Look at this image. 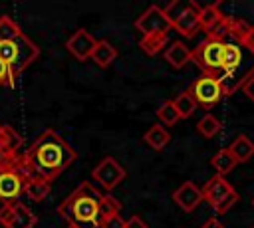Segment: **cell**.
<instances>
[{
	"label": "cell",
	"instance_id": "1",
	"mask_svg": "<svg viewBox=\"0 0 254 228\" xmlns=\"http://www.w3.org/2000/svg\"><path fill=\"white\" fill-rule=\"evenodd\" d=\"M103 192L83 180L58 206V214L73 228H99V200Z\"/></svg>",
	"mask_w": 254,
	"mask_h": 228
},
{
	"label": "cell",
	"instance_id": "2",
	"mask_svg": "<svg viewBox=\"0 0 254 228\" xmlns=\"http://www.w3.org/2000/svg\"><path fill=\"white\" fill-rule=\"evenodd\" d=\"M135 30L141 32L139 48L147 56H155L165 48L167 36L173 28H171V22L165 16L163 8L153 4L135 20Z\"/></svg>",
	"mask_w": 254,
	"mask_h": 228
},
{
	"label": "cell",
	"instance_id": "3",
	"mask_svg": "<svg viewBox=\"0 0 254 228\" xmlns=\"http://www.w3.org/2000/svg\"><path fill=\"white\" fill-rule=\"evenodd\" d=\"M40 56V48L22 32L14 38L0 40V59L10 67L12 77L16 79L36 57Z\"/></svg>",
	"mask_w": 254,
	"mask_h": 228
},
{
	"label": "cell",
	"instance_id": "4",
	"mask_svg": "<svg viewBox=\"0 0 254 228\" xmlns=\"http://www.w3.org/2000/svg\"><path fill=\"white\" fill-rule=\"evenodd\" d=\"M165 16L171 22V28L177 30L185 38H192L200 26H198V14L200 6L194 0H173L163 8Z\"/></svg>",
	"mask_w": 254,
	"mask_h": 228
},
{
	"label": "cell",
	"instance_id": "5",
	"mask_svg": "<svg viewBox=\"0 0 254 228\" xmlns=\"http://www.w3.org/2000/svg\"><path fill=\"white\" fill-rule=\"evenodd\" d=\"M200 190H202V200H206L216 214L228 212L240 198L238 192L234 190V186L230 182H226L224 176H218V174L208 178L204 182V186H200Z\"/></svg>",
	"mask_w": 254,
	"mask_h": 228
},
{
	"label": "cell",
	"instance_id": "6",
	"mask_svg": "<svg viewBox=\"0 0 254 228\" xmlns=\"http://www.w3.org/2000/svg\"><path fill=\"white\" fill-rule=\"evenodd\" d=\"M222 54H224V42L204 38L192 50V61L202 69V75L218 77L222 73Z\"/></svg>",
	"mask_w": 254,
	"mask_h": 228
},
{
	"label": "cell",
	"instance_id": "7",
	"mask_svg": "<svg viewBox=\"0 0 254 228\" xmlns=\"http://www.w3.org/2000/svg\"><path fill=\"white\" fill-rule=\"evenodd\" d=\"M187 91L190 93L194 103L202 105V107H212L224 97L220 81L216 77H212V75H200L198 79L192 81V85Z\"/></svg>",
	"mask_w": 254,
	"mask_h": 228
},
{
	"label": "cell",
	"instance_id": "8",
	"mask_svg": "<svg viewBox=\"0 0 254 228\" xmlns=\"http://www.w3.org/2000/svg\"><path fill=\"white\" fill-rule=\"evenodd\" d=\"M91 176L93 180L103 188V190H113L125 176V169L113 159V157H103L91 171Z\"/></svg>",
	"mask_w": 254,
	"mask_h": 228
},
{
	"label": "cell",
	"instance_id": "9",
	"mask_svg": "<svg viewBox=\"0 0 254 228\" xmlns=\"http://www.w3.org/2000/svg\"><path fill=\"white\" fill-rule=\"evenodd\" d=\"M38 222L36 214L20 200L0 206V224L4 228H34Z\"/></svg>",
	"mask_w": 254,
	"mask_h": 228
},
{
	"label": "cell",
	"instance_id": "10",
	"mask_svg": "<svg viewBox=\"0 0 254 228\" xmlns=\"http://www.w3.org/2000/svg\"><path fill=\"white\" fill-rule=\"evenodd\" d=\"M24 192V178L16 169H0V200L2 204L18 202Z\"/></svg>",
	"mask_w": 254,
	"mask_h": 228
},
{
	"label": "cell",
	"instance_id": "11",
	"mask_svg": "<svg viewBox=\"0 0 254 228\" xmlns=\"http://www.w3.org/2000/svg\"><path fill=\"white\" fill-rule=\"evenodd\" d=\"M95 44H97V40H95L87 30L79 28V30H75V32L67 38L65 48H67V52H69L75 59L87 61V59L91 57V52H93Z\"/></svg>",
	"mask_w": 254,
	"mask_h": 228
},
{
	"label": "cell",
	"instance_id": "12",
	"mask_svg": "<svg viewBox=\"0 0 254 228\" xmlns=\"http://www.w3.org/2000/svg\"><path fill=\"white\" fill-rule=\"evenodd\" d=\"M173 200L183 212H192L202 202V190L194 182L187 180L173 192Z\"/></svg>",
	"mask_w": 254,
	"mask_h": 228
},
{
	"label": "cell",
	"instance_id": "13",
	"mask_svg": "<svg viewBox=\"0 0 254 228\" xmlns=\"http://www.w3.org/2000/svg\"><path fill=\"white\" fill-rule=\"evenodd\" d=\"M165 61L175 67V69H183L187 63L192 61V50L189 46H185L183 42H173L167 50H165Z\"/></svg>",
	"mask_w": 254,
	"mask_h": 228
},
{
	"label": "cell",
	"instance_id": "14",
	"mask_svg": "<svg viewBox=\"0 0 254 228\" xmlns=\"http://www.w3.org/2000/svg\"><path fill=\"white\" fill-rule=\"evenodd\" d=\"M115 57H117V48L113 44H109L107 40H97V44H95L89 59H93V63L97 67H103L105 69V67H109L113 63Z\"/></svg>",
	"mask_w": 254,
	"mask_h": 228
},
{
	"label": "cell",
	"instance_id": "15",
	"mask_svg": "<svg viewBox=\"0 0 254 228\" xmlns=\"http://www.w3.org/2000/svg\"><path fill=\"white\" fill-rule=\"evenodd\" d=\"M226 149H228V153L234 157L236 165H238V163H246V161H250V159L254 157V143H252L246 135H238V137L230 143V147H226Z\"/></svg>",
	"mask_w": 254,
	"mask_h": 228
},
{
	"label": "cell",
	"instance_id": "16",
	"mask_svg": "<svg viewBox=\"0 0 254 228\" xmlns=\"http://www.w3.org/2000/svg\"><path fill=\"white\" fill-rule=\"evenodd\" d=\"M143 141L153 151H163L171 143V133L167 131V127H163L161 123H157V125H151V129L143 135Z\"/></svg>",
	"mask_w": 254,
	"mask_h": 228
},
{
	"label": "cell",
	"instance_id": "17",
	"mask_svg": "<svg viewBox=\"0 0 254 228\" xmlns=\"http://www.w3.org/2000/svg\"><path fill=\"white\" fill-rule=\"evenodd\" d=\"M20 145H22V137L10 125H0V157L18 153Z\"/></svg>",
	"mask_w": 254,
	"mask_h": 228
},
{
	"label": "cell",
	"instance_id": "18",
	"mask_svg": "<svg viewBox=\"0 0 254 228\" xmlns=\"http://www.w3.org/2000/svg\"><path fill=\"white\" fill-rule=\"evenodd\" d=\"M222 18H224V14L220 12V4H206V6H200L198 26L202 32H210Z\"/></svg>",
	"mask_w": 254,
	"mask_h": 228
},
{
	"label": "cell",
	"instance_id": "19",
	"mask_svg": "<svg viewBox=\"0 0 254 228\" xmlns=\"http://www.w3.org/2000/svg\"><path fill=\"white\" fill-rule=\"evenodd\" d=\"M210 165L214 167V171H216L218 176H224V174H228V172L236 167V161H234V157L228 153V149H220V151L214 153V157L210 159Z\"/></svg>",
	"mask_w": 254,
	"mask_h": 228
},
{
	"label": "cell",
	"instance_id": "20",
	"mask_svg": "<svg viewBox=\"0 0 254 228\" xmlns=\"http://www.w3.org/2000/svg\"><path fill=\"white\" fill-rule=\"evenodd\" d=\"M173 105H175V109H177V113H179V117L181 119H187V117H190L194 111H196V103H194V99L190 97V93L189 91H183V93H179L175 99H173Z\"/></svg>",
	"mask_w": 254,
	"mask_h": 228
},
{
	"label": "cell",
	"instance_id": "21",
	"mask_svg": "<svg viewBox=\"0 0 254 228\" xmlns=\"http://www.w3.org/2000/svg\"><path fill=\"white\" fill-rule=\"evenodd\" d=\"M196 131H198L202 137L210 139V137H214V135L220 131V121H218L212 113H206V115L196 123Z\"/></svg>",
	"mask_w": 254,
	"mask_h": 228
},
{
	"label": "cell",
	"instance_id": "22",
	"mask_svg": "<svg viewBox=\"0 0 254 228\" xmlns=\"http://www.w3.org/2000/svg\"><path fill=\"white\" fill-rule=\"evenodd\" d=\"M50 188H52L50 182H46V180H34V182H28V184L24 186V192H26L32 200L40 202V200H44V198L50 194Z\"/></svg>",
	"mask_w": 254,
	"mask_h": 228
},
{
	"label": "cell",
	"instance_id": "23",
	"mask_svg": "<svg viewBox=\"0 0 254 228\" xmlns=\"http://www.w3.org/2000/svg\"><path fill=\"white\" fill-rule=\"evenodd\" d=\"M113 214H121V202L111 194H103L99 200V220Z\"/></svg>",
	"mask_w": 254,
	"mask_h": 228
},
{
	"label": "cell",
	"instance_id": "24",
	"mask_svg": "<svg viewBox=\"0 0 254 228\" xmlns=\"http://www.w3.org/2000/svg\"><path fill=\"white\" fill-rule=\"evenodd\" d=\"M157 117H159V123H161L163 127H171V125H175V123L181 119L179 113H177V109H175V105H173V101L163 103V105L159 107V111H157Z\"/></svg>",
	"mask_w": 254,
	"mask_h": 228
},
{
	"label": "cell",
	"instance_id": "25",
	"mask_svg": "<svg viewBox=\"0 0 254 228\" xmlns=\"http://www.w3.org/2000/svg\"><path fill=\"white\" fill-rule=\"evenodd\" d=\"M238 46H240V48H246V50L254 56V26H248V30L240 36Z\"/></svg>",
	"mask_w": 254,
	"mask_h": 228
},
{
	"label": "cell",
	"instance_id": "26",
	"mask_svg": "<svg viewBox=\"0 0 254 228\" xmlns=\"http://www.w3.org/2000/svg\"><path fill=\"white\" fill-rule=\"evenodd\" d=\"M99 228H125V220L121 218V214H113V216L101 218Z\"/></svg>",
	"mask_w": 254,
	"mask_h": 228
},
{
	"label": "cell",
	"instance_id": "27",
	"mask_svg": "<svg viewBox=\"0 0 254 228\" xmlns=\"http://www.w3.org/2000/svg\"><path fill=\"white\" fill-rule=\"evenodd\" d=\"M0 85H14V77L10 73V67L0 59Z\"/></svg>",
	"mask_w": 254,
	"mask_h": 228
},
{
	"label": "cell",
	"instance_id": "28",
	"mask_svg": "<svg viewBox=\"0 0 254 228\" xmlns=\"http://www.w3.org/2000/svg\"><path fill=\"white\" fill-rule=\"evenodd\" d=\"M125 228H147V224L143 222V218L141 216H131L129 220H125Z\"/></svg>",
	"mask_w": 254,
	"mask_h": 228
},
{
	"label": "cell",
	"instance_id": "29",
	"mask_svg": "<svg viewBox=\"0 0 254 228\" xmlns=\"http://www.w3.org/2000/svg\"><path fill=\"white\" fill-rule=\"evenodd\" d=\"M242 91H244V95L254 103V75H252V77L242 85Z\"/></svg>",
	"mask_w": 254,
	"mask_h": 228
},
{
	"label": "cell",
	"instance_id": "30",
	"mask_svg": "<svg viewBox=\"0 0 254 228\" xmlns=\"http://www.w3.org/2000/svg\"><path fill=\"white\" fill-rule=\"evenodd\" d=\"M200 228H226V226H224V224H222L218 218H208V220H206V222H204Z\"/></svg>",
	"mask_w": 254,
	"mask_h": 228
},
{
	"label": "cell",
	"instance_id": "31",
	"mask_svg": "<svg viewBox=\"0 0 254 228\" xmlns=\"http://www.w3.org/2000/svg\"><path fill=\"white\" fill-rule=\"evenodd\" d=\"M252 206H254V198H252Z\"/></svg>",
	"mask_w": 254,
	"mask_h": 228
},
{
	"label": "cell",
	"instance_id": "32",
	"mask_svg": "<svg viewBox=\"0 0 254 228\" xmlns=\"http://www.w3.org/2000/svg\"><path fill=\"white\" fill-rule=\"evenodd\" d=\"M67 228H73V226H67Z\"/></svg>",
	"mask_w": 254,
	"mask_h": 228
}]
</instances>
